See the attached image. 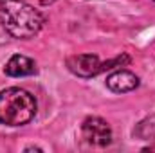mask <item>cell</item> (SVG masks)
<instances>
[{
  "mask_svg": "<svg viewBox=\"0 0 155 153\" xmlns=\"http://www.w3.org/2000/svg\"><path fill=\"white\" fill-rule=\"evenodd\" d=\"M43 15L25 0H0V24L16 40L35 38L43 27Z\"/></svg>",
  "mask_w": 155,
  "mask_h": 153,
  "instance_id": "cell-1",
  "label": "cell"
},
{
  "mask_svg": "<svg viewBox=\"0 0 155 153\" xmlns=\"http://www.w3.org/2000/svg\"><path fill=\"white\" fill-rule=\"evenodd\" d=\"M36 99L31 92L11 86L0 92V122L5 126H24L36 115Z\"/></svg>",
  "mask_w": 155,
  "mask_h": 153,
  "instance_id": "cell-2",
  "label": "cell"
},
{
  "mask_svg": "<svg viewBox=\"0 0 155 153\" xmlns=\"http://www.w3.org/2000/svg\"><path fill=\"white\" fill-rule=\"evenodd\" d=\"M128 61H130V58L126 54L121 58H116V60H110L107 63H103L96 54H76V56H71L67 60V69L79 77H94L101 74L103 70L114 69L116 65L128 63Z\"/></svg>",
  "mask_w": 155,
  "mask_h": 153,
  "instance_id": "cell-3",
  "label": "cell"
},
{
  "mask_svg": "<svg viewBox=\"0 0 155 153\" xmlns=\"http://www.w3.org/2000/svg\"><path fill=\"white\" fill-rule=\"evenodd\" d=\"M81 135L88 144L94 146H108L112 142V128L101 117H87L81 124Z\"/></svg>",
  "mask_w": 155,
  "mask_h": 153,
  "instance_id": "cell-4",
  "label": "cell"
},
{
  "mask_svg": "<svg viewBox=\"0 0 155 153\" xmlns=\"http://www.w3.org/2000/svg\"><path fill=\"white\" fill-rule=\"evenodd\" d=\"M5 76L9 77H25V76H33L38 72L35 60L24 56V54H15L9 58V61L4 67Z\"/></svg>",
  "mask_w": 155,
  "mask_h": 153,
  "instance_id": "cell-5",
  "label": "cell"
},
{
  "mask_svg": "<svg viewBox=\"0 0 155 153\" xmlns=\"http://www.w3.org/2000/svg\"><path fill=\"white\" fill-rule=\"evenodd\" d=\"M141 85L139 77L130 70H116L107 77V86L116 94H126Z\"/></svg>",
  "mask_w": 155,
  "mask_h": 153,
  "instance_id": "cell-6",
  "label": "cell"
},
{
  "mask_svg": "<svg viewBox=\"0 0 155 153\" xmlns=\"http://www.w3.org/2000/svg\"><path fill=\"white\" fill-rule=\"evenodd\" d=\"M134 135L139 139H155V117H148L144 121H141L137 124V128L134 130Z\"/></svg>",
  "mask_w": 155,
  "mask_h": 153,
  "instance_id": "cell-7",
  "label": "cell"
},
{
  "mask_svg": "<svg viewBox=\"0 0 155 153\" xmlns=\"http://www.w3.org/2000/svg\"><path fill=\"white\" fill-rule=\"evenodd\" d=\"M153 150H155V144H153V146H148V148H144V151H153Z\"/></svg>",
  "mask_w": 155,
  "mask_h": 153,
  "instance_id": "cell-8",
  "label": "cell"
}]
</instances>
